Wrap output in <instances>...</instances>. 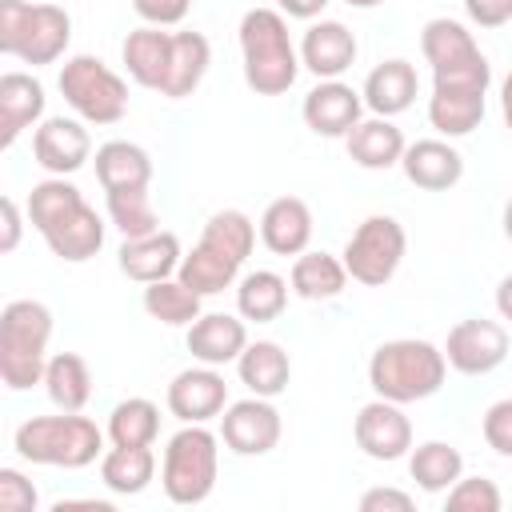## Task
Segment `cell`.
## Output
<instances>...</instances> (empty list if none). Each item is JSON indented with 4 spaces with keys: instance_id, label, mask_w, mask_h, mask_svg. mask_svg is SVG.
<instances>
[{
    "instance_id": "cell-1",
    "label": "cell",
    "mask_w": 512,
    "mask_h": 512,
    "mask_svg": "<svg viewBox=\"0 0 512 512\" xmlns=\"http://www.w3.org/2000/svg\"><path fill=\"white\" fill-rule=\"evenodd\" d=\"M28 220L52 248V256L68 264H84L104 248V220L80 196V188L64 176H48L28 192Z\"/></svg>"
},
{
    "instance_id": "cell-2",
    "label": "cell",
    "mask_w": 512,
    "mask_h": 512,
    "mask_svg": "<svg viewBox=\"0 0 512 512\" xmlns=\"http://www.w3.org/2000/svg\"><path fill=\"white\" fill-rule=\"evenodd\" d=\"M252 244H256V224L244 212H236V208L212 212L208 224H204L200 244L180 260L176 276L192 292L216 296V292H224V288L236 284L244 260L252 256Z\"/></svg>"
},
{
    "instance_id": "cell-3",
    "label": "cell",
    "mask_w": 512,
    "mask_h": 512,
    "mask_svg": "<svg viewBox=\"0 0 512 512\" xmlns=\"http://www.w3.org/2000/svg\"><path fill=\"white\" fill-rule=\"evenodd\" d=\"M240 56H244V84L256 96H280L300 76V52L292 48L288 20L276 8H248L240 16Z\"/></svg>"
},
{
    "instance_id": "cell-4",
    "label": "cell",
    "mask_w": 512,
    "mask_h": 512,
    "mask_svg": "<svg viewBox=\"0 0 512 512\" xmlns=\"http://www.w3.org/2000/svg\"><path fill=\"white\" fill-rule=\"evenodd\" d=\"M448 356L428 340H388L368 360V384L392 404H416L444 388Z\"/></svg>"
},
{
    "instance_id": "cell-5",
    "label": "cell",
    "mask_w": 512,
    "mask_h": 512,
    "mask_svg": "<svg viewBox=\"0 0 512 512\" xmlns=\"http://www.w3.org/2000/svg\"><path fill=\"white\" fill-rule=\"evenodd\" d=\"M52 312L40 300H12L0 312V380L12 392L44 384Z\"/></svg>"
},
{
    "instance_id": "cell-6",
    "label": "cell",
    "mask_w": 512,
    "mask_h": 512,
    "mask_svg": "<svg viewBox=\"0 0 512 512\" xmlns=\"http://www.w3.org/2000/svg\"><path fill=\"white\" fill-rule=\"evenodd\" d=\"M12 448L28 464L44 468H88L96 456H104V432L96 420L80 412H60V416H32L16 428Z\"/></svg>"
},
{
    "instance_id": "cell-7",
    "label": "cell",
    "mask_w": 512,
    "mask_h": 512,
    "mask_svg": "<svg viewBox=\"0 0 512 512\" xmlns=\"http://www.w3.org/2000/svg\"><path fill=\"white\" fill-rule=\"evenodd\" d=\"M72 40V16L60 4L0 0V52L24 64H56Z\"/></svg>"
},
{
    "instance_id": "cell-8",
    "label": "cell",
    "mask_w": 512,
    "mask_h": 512,
    "mask_svg": "<svg viewBox=\"0 0 512 512\" xmlns=\"http://www.w3.org/2000/svg\"><path fill=\"white\" fill-rule=\"evenodd\" d=\"M216 472H220V436L208 432L204 424H184L164 448V468H160L164 496L180 508L204 504L216 488Z\"/></svg>"
},
{
    "instance_id": "cell-9",
    "label": "cell",
    "mask_w": 512,
    "mask_h": 512,
    "mask_svg": "<svg viewBox=\"0 0 512 512\" xmlns=\"http://www.w3.org/2000/svg\"><path fill=\"white\" fill-rule=\"evenodd\" d=\"M60 92L68 108L88 124H116L128 112V84L100 56H68L60 68Z\"/></svg>"
},
{
    "instance_id": "cell-10",
    "label": "cell",
    "mask_w": 512,
    "mask_h": 512,
    "mask_svg": "<svg viewBox=\"0 0 512 512\" xmlns=\"http://www.w3.org/2000/svg\"><path fill=\"white\" fill-rule=\"evenodd\" d=\"M420 52L432 64V84H472V88L492 84V64L460 20L448 16L428 20L420 32Z\"/></svg>"
},
{
    "instance_id": "cell-11",
    "label": "cell",
    "mask_w": 512,
    "mask_h": 512,
    "mask_svg": "<svg viewBox=\"0 0 512 512\" xmlns=\"http://www.w3.org/2000/svg\"><path fill=\"white\" fill-rule=\"evenodd\" d=\"M404 248H408L404 224H400L396 216L376 212V216H364V220L356 224V232L348 236L340 260H344V268H348V276H352L356 284H364V288H384V284L396 276V268H400V260H404Z\"/></svg>"
},
{
    "instance_id": "cell-12",
    "label": "cell",
    "mask_w": 512,
    "mask_h": 512,
    "mask_svg": "<svg viewBox=\"0 0 512 512\" xmlns=\"http://www.w3.org/2000/svg\"><path fill=\"white\" fill-rule=\"evenodd\" d=\"M444 356H448V368H456L464 376H488L508 356V328L500 320H484V316L460 320L448 328Z\"/></svg>"
},
{
    "instance_id": "cell-13",
    "label": "cell",
    "mask_w": 512,
    "mask_h": 512,
    "mask_svg": "<svg viewBox=\"0 0 512 512\" xmlns=\"http://www.w3.org/2000/svg\"><path fill=\"white\" fill-rule=\"evenodd\" d=\"M352 436H356V448L380 464H392V460L412 452V420L404 416V404H392L384 396L368 400L356 412Z\"/></svg>"
},
{
    "instance_id": "cell-14",
    "label": "cell",
    "mask_w": 512,
    "mask_h": 512,
    "mask_svg": "<svg viewBox=\"0 0 512 512\" xmlns=\"http://www.w3.org/2000/svg\"><path fill=\"white\" fill-rule=\"evenodd\" d=\"M280 432H284V420L268 396H248V400H236L220 412V440L236 456L272 452L280 444Z\"/></svg>"
},
{
    "instance_id": "cell-15",
    "label": "cell",
    "mask_w": 512,
    "mask_h": 512,
    "mask_svg": "<svg viewBox=\"0 0 512 512\" xmlns=\"http://www.w3.org/2000/svg\"><path fill=\"white\" fill-rule=\"evenodd\" d=\"M32 156L48 176H72L92 156V136L72 116H48L32 132Z\"/></svg>"
},
{
    "instance_id": "cell-16",
    "label": "cell",
    "mask_w": 512,
    "mask_h": 512,
    "mask_svg": "<svg viewBox=\"0 0 512 512\" xmlns=\"http://www.w3.org/2000/svg\"><path fill=\"white\" fill-rule=\"evenodd\" d=\"M228 408V384L212 364L184 368L168 384V412L180 424H208Z\"/></svg>"
},
{
    "instance_id": "cell-17",
    "label": "cell",
    "mask_w": 512,
    "mask_h": 512,
    "mask_svg": "<svg viewBox=\"0 0 512 512\" xmlns=\"http://www.w3.org/2000/svg\"><path fill=\"white\" fill-rule=\"evenodd\" d=\"M300 116L304 124L316 132V136H328V140H344L360 120H364V96L344 84V80H320L304 104H300Z\"/></svg>"
},
{
    "instance_id": "cell-18",
    "label": "cell",
    "mask_w": 512,
    "mask_h": 512,
    "mask_svg": "<svg viewBox=\"0 0 512 512\" xmlns=\"http://www.w3.org/2000/svg\"><path fill=\"white\" fill-rule=\"evenodd\" d=\"M356 36L348 24L340 20H316L304 28V40H300V64L316 76V80H340L352 64H356Z\"/></svg>"
},
{
    "instance_id": "cell-19",
    "label": "cell",
    "mask_w": 512,
    "mask_h": 512,
    "mask_svg": "<svg viewBox=\"0 0 512 512\" xmlns=\"http://www.w3.org/2000/svg\"><path fill=\"white\" fill-rule=\"evenodd\" d=\"M184 252H180V236L168 232V228H156L148 236H128L116 252V264L128 280L136 284H156V280H168L176 276Z\"/></svg>"
},
{
    "instance_id": "cell-20",
    "label": "cell",
    "mask_w": 512,
    "mask_h": 512,
    "mask_svg": "<svg viewBox=\"0 0 512 512\" xmlns=\"http://www.w3.org/2000/svg\"><path fill=\"white\" fill-rule=\"evenodd\" d=\"M244 348H248V328L228 312H200L188 324V352L200 364H212V368L236 364Z\"/></svg>"
},
{
    "instance_id": "cell-21",
    "label": "cell",
    "mask_w": 512,
    "mask_h": 512,
    "mask_svg": "<svg viewBox=\"0 0 512 512\" xmlns=\"http://www.w3.org/2000/svg\"><path fill=\"white\" fill-rule=\"evenodd\" d=\"M44 84L28 72H4L0 76V148H12L24 128L40 124L44 116Z\"/></svg>"
},
{
    "instance_id": "cell-22",
    "label": "cell",
    "mask_w": 512,
    "mask_h": 512,
    "mask_svg": "<svg viewBox=\"0 0 512 512\" xmlns=\"http://www.w3.org/2000/svg\"><path fill=\"white\" fill-rule=\"evenodd\" d=\"M120 56H124L128 76L140 88L164 92V80H168V68H172V32H164L156 24H140L124 36Z\"/></svg>"
},
{
    "instance_id": "cell-23",
    "label": "cell",
    "mask_w": 512,
    "mask_h": 512,
    "mask_svg": "<svg viewBox=\"0 0 512 512\" xmlns=\"http://www.w3.org/2000/svg\"><path fill=\"white\" fill-rule=\"evenodd\" d=\"M400 168H404L408 184H416L424 192H448L464 176V156L448 140H416L404 148Z\"/></svg>"
},
{
    "instance_id": "cell-24",
    "label": "cell",
    "mask_w": 512,
    "mask_h": 512,
    "mask_svg": "<svg viewBox=\"0 0 512 512\" xmlns=\"http://www.w3.org/2000/svg\"><path fill=\"white\" fill-rule=\"evenodd\" d=\"M484 96L488 88H472V84H432L428 124L448 140L468 136L484 120Z\"/></svg>"
},
{
    "instance_id": "cell-25",
    "label": "cell",
    "mask_w": 512,
    "mask_h": 512,
    "mask_svg": "<svg viewBox=\"0 0 512 512\" xmlns=\"http://www.w3.org/2000/svg\"><path fill=\"white\" fill-rule=\"evenodd\" d=\"M260 240L276 256H300L312 244V208L300 196H276L260 216Z\"/></svg>"
},
{
    "instance_id": "cell-26",
    "label": "cell",
    "mask_w": 512,
    "mask_h": 512,
    "mask_svg": "<svg viewBox=\"0 0 512 512\" xmlns=\"http://www.w3.org/2000/svg\"><path fill=\"white\" fill-rule=\"evenodd\" d=\"M416 88H420L416 68H412L408 60L392 56V60L376 64V68L364 76L360 96H364V108H368L372 116H388V120H392V116H400V112L412 108Z\"/></svg>"
},
{
    "instance_id": "cell-27",
    "label": "cell",
    "mask_w": 512,
    "mask_h": 512,
    "mask_svg": "<svg viewBox=\"0 0 512 512\" xmlns=\"http://www.w3.org/2000/svg\"><path fill=\"white\" fill-rule=\"evenodd\" d=\"M344 148H348V156H352L360 168L384 172V168L400 164L408 140H404V132H400L388 116H372V120H360V124L344 136Z\"/></svg>"
},
{
    "instance_id": "cell-28",
    "label": "cell",
    "mask_w": 512,
    "mask_h": 512,
    "mask_svg": "<svg viewBox=\"0 0 512 512\" xmlns=\"http://www.w3.org/2000/svg\"><path fill=\"white\" fill-rule=\"evenodd\" d=\"M236 372H240V384L252 392V396H280L292 380V360L288 352L276 344V340H252L240 360H236Z\"/></svg>"
},
{
    "instance_id": "cell-29",
    "label": "cell",
    "mask_w": 512,
    "mask_h": 512,
    "mask_svg": "<svg viewBox=\"0 0 512 512\" xmlns=\"http://www.w3.org/2000/svg\"><path fill=\"white\" fill-rule=\"evenodd\" d=\"M208 64H212V44L204 32H172V68H168L160 96H168V100L192 96L200 88V80L208 76Z\"/></svg>"
},
{
    "instance_id": "cell-30",
    "label": "cell",
    "mask_w": 512,
    "mask_h": 512,
    "mask_svg": "<svg viewBox=\"0 0 512 512\" xmlns=\"http://www.w3.org/2000/svg\"><path fill=\"white\" fill-rule=\"evenodd\" d=\"M96 180L104 192L148 188L152 184V156L132 140H108L96 148Z\"/></svg>"
},
{
    "instance_id": "cell-31",
    "label": "cell",
    "mask_w": 512,
    "mask_h": 512,
    "mask_svg": "<svg viewBox=\"0 0 512 512\" xmlns=\"http://www.w3.org/2000/svg\"><path fill=\"white\" fill-rule=\"evenodd\" d=\"M156 476V456H152V444H140V448H124V444H112L104 456H100V480L108 492L116 496H140Z\"/></svg>"
},
{
    "instance_id": "cell-32",
    "label": "cell",
    "mask_w": 512,
    "mask_h": 512,
    "mask_svg": "<svg viewBox=\"0 0 512 512\" xmlns=\"http://www.w3.org/2000/svg\"><path fill=\"white\" fill-rule=\"evenodd\" d=\"M348 280L352 276H348L344 260H336L332 252H300L292 260V276H288V284L300 300H336Z\"/></svg>"
},
{
    "instance_id": "cell-33",
    "label": "cell",
    "mask_w": 512,
    "mask_h": 512,
    "mask_svg": "<svg viewBox=\"0 0 512 512\" xmlns=\"http://www.w3.org/2000/svg\"><path fill=\"white\" fill-rule=\"evenodd\" d=\"M408 476L416 480L420 492H432V496L448 492L464 476V456L444 440H424L408 452Z\"/></svg>"
},
{
    "instance_id": "cell-34",
    "label": "cell",
    "mask_w": 512,
    "mask_h": 512,
    "mask_svg": "<svg viewBox=\"0 0 512 512\" xmlns=\"http://www.w3.org/2000/svg\"><path fill=\"white\" fill-rule=\"evenodd\" d=\"M44 392H48V400H52L60 412H80V408L88 404V396H92L88 360L76 356V352H56V356H48Z\"/></svg>"
},
{
    "instance_id": "cell-35",
    "label": "cell",
    "mask_w": 512,
    "mask_h": 512,
    "mask_svg": "<svg viewBox=\"0 0 512 512\" xmlns=\"http://www.w3.org/2000/svg\"><path fill=\"white\" fill-rule=\"evenodd\" d=\"M288 304V280L272 268H256L236 284V312L256 324H272Z\"/></svg>"
},
{
    "instance_id": "cell-36",
    "label": "cell",
    "mask_w": 512,
    "mask_h": 512,
    "mask_svg": "<svg viewBox=\"0 0 512 512\" xmlns=\"http://www.w3.org/2000/svg\"><path fill=\"white\" fill-rule=\"evenodd\" d=\"M200 292H192L180 276H168V280H156V284H144V312L168 328H184L200 316Z\"/></svg>"
},
{
    "instance_id": "cell-37",
    "label": "cell",
    "mask_w": 512,
    "mask_h": 512,
    "mask_svg": "<svg viewBox=\"0 0 512 512\" xmlns=\"http://www.w3.org/2000/svg\"><path fill=\"white\" fill-rule=\"evenodd\" d=\"M160 436V408L148 396H128L108 412V440L124 448L152 444Z\"/></svg>"
},
{
    "instance_id": "cell-38",
    "label": "cell",
    "mask_w": 512,
    "mask_h": 512,
    "mask_svg": "<svg viewBox=\"0 0 512 512\" xmlns=\"http://www.w3.org/2000/svg\"><path fill=\"white\" fill-rule=\"evenodd\" d=\"M108 220L120 228V236H148L160 228V216L152 208L148 188H112L108 192Z\"/></svg>"
},
{
    "instance_id": "cell-39",
    "label": "cell",
    "mask_w": 512,
    "mask_h": 512,
    "mask_svg": "<svg viewBox=\"0 0 512 512\" xmlns=\"http://www.w3.org/2000/svg\"><path fill=\"white\" fill-rule=\"evenodd\" d=\"M504 496L488 476H460L448 488V508L452 512H500Z\"/></svg>"
},
{
    "instance_id": "cell-40",
    "label": "cell",
    "mask_w": 512,
    "mask_h": 512,
    "mask_svg": "<svg viewBox=\"0 0 512 512\" xmlns=\"http://www.w3.org/2000/svg\"><path fill=\"white\" fill-rule=\"evenodd\" d=\"M40 492L20 468H0V512H36Z\"/></svg>"
},
{
    "instance_id": "cell-41",
    "label": "cell",
    "mask_w": 512,
    "mask_h": 512,
    "mask_svg": "<svg viewBox=\"0 0 512 512\" xmlns=\"http://www.w3.org/2000/svg\"><path fill=\"white\" fill-rule=\"evenodd\" d=\"M484 440L496 456L512 460V400H496L488 412H484Z\"/></svg>"
},
{
    "instance_id": "cell-42",
    "label": "cell",
    "mask_w": 512,
    "mask_h": 512,
    "mask_svg": "<svg viewBox=\"0 0 512 512\" xmlns=\"http://www.w3.org/2000/svg\"><path fill=\"white\" fill-rule=\"evenodd\" d=\"M132 8H136V16H140L144 24L172 28V24H180V20L188 16L192 0H132Z\"/></svg>"
},
{
    "instance_id": "cell-43",
    "label": "cell",
    "mask_w": 512,
    "mask_h": 512,
    "mask_svg": "<svg viewBox=\"0 0 512 512\" xmlns=\"http://www.w3.org/2000/svg\"><path fill=\"white\" fill-rule=\"evenodd\" d=\"M464 12L476 28H504L512 20V0H464Z\"/></svg>"
},
{
    "instance_id": "cell-44",
    "label": "cell",
    "mask_w": 512,
    "mask_h": 512,
    "mask_svg": "<svg viewBox=\"0 0 512 512\" xmlns=\"http://www.w3.org/2000/svg\"><path fill=\"white\" fill-rule=\"evenodd\" d=\"M412 496L400 488H368L360 496V512H412Z\"/></svg>"
},
{
    "instance_id": "cell-45",
    "label": "cell",
    "mask_w": 512,
    "mask_h": 512,
    "mask_svg": "<svg viewBox=\"0 0 512 512\" xmlns=\"http://www.w3.org/2000/svg\"><path fill=\"white\" fill-rule=\"evenodd\" d=\"M0 212H4V236H0V252H16V244H20V204L12 200V196H4L0 200Z\"/></svg>"
},
{
    "instance_id": "cell-46",
    "label": "cell",
    "mask_w": 512,
    "mask_h": 512,
    "mask_svg": "<svg viewBox=\"0 0 512 512\" xmlns=\"http://www.w3.org/2000/svg\"><path fill=\"white\" fill-rule=\"evenodd\" d=\"M276 4L284 16H296V20H316L328 8V0H276Z\"/></svg>"
},
{
    "instance_id": "cell-47",
    "label": "cell",
    "mask_w": 512,
    "mask_h": 512,
    "mask_svg": "<svg viewBox=\"0 0 512 512\" xmlns=\"http://www.w3.org/2000/svg\"><path fill=\"white\" fill-rule=\"evenodd\" d=\"M496 312H500V320H508V324H512V272L496 284Z\"/></svg>"
},
{
    "instance_id": "cell-48",
    "label": "cell",
    "mask_w": 512,
    "mask_h": 512,
    "mask_svg": "<svg viewBox=\"0 0 512 512\" xmlns=\"http://www.w3.org/2000/svg\"><path fill=\"white\" fill-rule=\"evenodd\" d=\"M52 508H56V512H68V508H100V512H112L108 500H56Z\"/></svg>"
},
{
    "instance_id": "cell-49",
    "label": "cell",
    "mask_w": 512,
    "mask_h": 512,
    "mask_svg": "<svg viewBox=\"0 0 512 512\" xmlns=\"http://www.w3.org/2000/svg\"><path fill=\"white\" fill-rule=\"evenodd\" d=\"M500 112H504V124H508V132H512V72H508L504 84H500Z\"/></svg>"
},
{
    "instance_id": "cell-50",
    "label": "cell",
    "mask_w": 512,
    "mask_h": 512,
    "mask_svg": "<svg viewBox=\"0 0 512 512\" xmlns=\"http://www.w3.org/2000/svg\"><path fill=\"white\" fill-rule=\"evenodd\" d=\"M504 236H508V244H512V196H508V204H504Z\"/></svg>"
},
{
    "instance_id": "cell-51",
    "label": "cell",
    "mask_w": 512,
    "mask_h": 512,
    "mask_svg": "<svg viewBox=\"0 0 512 512\" xmlns=\"http://www.w3.org/2000/svg\"><path fill=\"white\" fill-rule=\"evenodd\" d=\"M348 8H376V4H384V0H344Z\"/></svg>"
}]
</instances>
